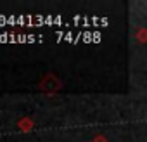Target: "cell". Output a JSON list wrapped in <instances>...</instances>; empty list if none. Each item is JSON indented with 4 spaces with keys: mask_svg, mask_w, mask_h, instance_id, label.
I'll list each match as a JSON object with an SVG mask.
<instances>
[{
    "mask_svg": "<svg viewBox=\"0 0 147 142\" xmlns=\"http://www.w3.org/2000/svg\"><path fill=\"white\" fill-rule=\"evenodd\" d=\"M94 142H107V139H106L104 135H97V137L94 139Z\"/></svg>",
    "mask_w": 147,
    "mask_h": 142,
    "instance_id": "cell-2",
    "label": "cell"
},
{
    "mask_svg": "<svg viewBox=\"0 0 147 142\" xmlns=\"http://www.w3.org/2000/svg\"><path fill=\"white\" fill-rule=\"evenodd\" d=\"M135 40L138 43H147V28H138L135 31Z\"/></svg>",
    "mask_w": 147,
    "mask_h": 142,
    "instance_id": "cell-1",
    "label": "cell"
}]
</instances>
